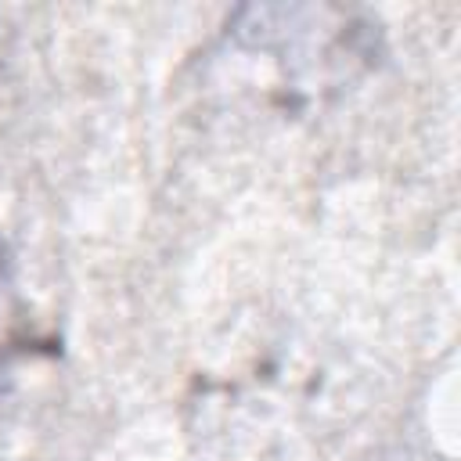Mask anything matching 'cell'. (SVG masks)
<instances>
[{"instance_id": "obj_1", "label": "cell", "mask_w": 461, "mask_h": 461, "mask_svg": "<svg viewBox=\"0 0 461 461\" xmlns=\"http://www.w3.org/2000/svg\"><path fill=\"white\" fill-rule=\"evenodd\" d=\"M22 342H25V299H22L14 267L0 245V375L22 353Z\"/></svg>"}]
</instances>
